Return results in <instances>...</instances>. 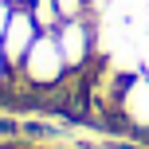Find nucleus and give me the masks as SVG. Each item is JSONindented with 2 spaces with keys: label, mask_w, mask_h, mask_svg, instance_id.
Returning <instances> with one entry per match:
<instances>
[{
  "label": "nucleus",
  "mask_w": 149,
  "mask_h": 149,
  "mask_svg": "<svg viewBox=\"0 0 149 149\" xmlns=\"http://www.w3.org/2000/svg\"><path fill=\"white\" fill-rule=\"evenodd\" d=\"M16 71H20V79L31 82V86H55V82L71 71L67 59H63V51H59L55 31H39L36 43L28 47V55L20 59V67H16Z\"/></svg>",
  "instance_id": "1"
},
{
  "label": "nucleus",
  "mask_w": 149,
  "mask_h": 149,
  "mask_svg": "<svg viewBox=\"0 0 149 149\" xmlns=\"http://www.w3.org/2000/svg\"><path fill=\"white\" fill-rule=\"evenodd\" d=\"M118 114L134 134L149 137V74H130L118 90Z\"/></svg>",
  "instance_id": "2"
},
{
  "label": "nucleus",
  "mask_w": 149,
  "mask_h": 149,
  "mask_svg": "<svg viewBox=\"0 0 149 149\" xmlns=\"http://www.w3.org/2000/svg\"><path fill=\"white\" fill-rule=\"evenodd\" d=\"M55 39H59V51H63V59H67V67L79 71L82 63L90 59V51H94V24H86V16L63 20L59 31H55Z\"/></svg>",
  "instance_id": "3"
},
{
  "label": "nucleus",
  "mask_w": 149,
  "mask_h": 149,
  "mask_svg": "<svg viewBox=\"0 0 149 149\" xmlns=\"http://www.w3.org/2000/svg\"><path fill=\"white\" fill-rule=\"evenodd\" d=\"M36 36H39V28H36V20H31V12L24 4H16V12H12V24H8V31H4V39H0V51H4V59H8V67H20V59L28 55V47L36 43Z\"/></svg>",
  "instance_id": "4"
},
{
  "label": "nucleus",
  "mask_w": 149,
  "mask_h": 149,
  "mask_svg": "<svg viewBox=\"0 0 149 149\" xmlns=\"http://www.w3.org/2000/svg\"><path fill=\"white\" fill-rule=\"evenodd\" d=\"M28 12H31V20H36L39 31H59V24H63V12H59L55 0H31Z\"/></svg>",
  "instance_id": "5"
},
{
  "label": "nucleus",
  "mask_w": 149,
  "mask_h": 149,
  "mask_svg": "<svg viewBox=\"0 0 149 149\" xmlns=\"http://www.w3.org/2000/svg\"><path fill=\"white\" fill-rule=\"evenodd\" d=\"M12 12H16V4H0V39H4L8 24H12Z\"/></svg>",
  "instance_id": "6"
},
{
  "label": "nucleus",
  "mask_w": 149,
  "mask_h": 149,
  "mask_svg": "<svg viewBox=\"0 0 149 149\" xmlns=\"http://www.w3.org/2000/svg\"><path fill=\"white\" fill-rule=\"evenodd\" d=\"M8 71H12V67H8V59H4V51H0V86H4V79H8Z\"/></svg>",
  "instance_id": "7"
},
{
  "label": "nucleus",
  "mask_w": 149,
  "mask_h": 149,
  "mask_svg": "<svg viewBox=\"0 0 149 149\" xmlns=\"http://www.w3.org/2000/svg\"><path fill=\"white\" fill-rule=\"evenodd\" d=\"M16 4H24V8H28V4H31V0H16Z\"/></svg>",
  "instance_id": "8"
},
{
  "label": "nucleus",
  "mask_w": 149,
  "mask_h": 149,
  "mask_svg": "<svg viewBox=\"0 0 149 149\" xmlns=\"http://www.w3.org/2000/svg\"><path fill=\"white\" fill-rule=\"evenodd\" d=\"M0 4H16V0H0Z\"/></svg>",
  "instance_id": "9"
}]
</instances>
